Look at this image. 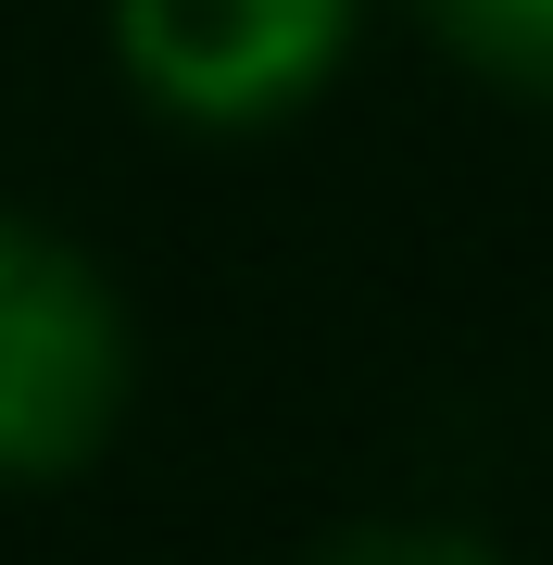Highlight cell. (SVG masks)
I'll return each mask as SVG.
<instances>
[{
    "mask_svg": "<svg viewBox=\"0 0 553 565\" xmlns=\"http://www.w3.org/2000/svg\"><path fill=\"white\" fill-rule=\"evenodd\" d=\"M139 415V302L76 226L0 202V490L88 478Z\"/></svg>",
    "mask_w": 553,
    "mask_h": 565,
    "instance_id": "obj_1",
    "label": "cell"
},
{
    "mask_svg": "<svg viewBox=\"0 0 553 565\" xmlns=\"http://www.w3.org/2000/svg\"><path fill=\"white\" fill-rule=\"evenodd\" d=\"M302 565H515V553L466 515H340Z\"/></svg>",
    "mask_w": 553,
    "mask_h": 565,
    "instance_id": "obj_4",
    "label": "cell"
},
{
    "mask_svg": "<svg viewBox=\"0 0 553 565\" xmlns=\"http://www.w3.org/2000/svg\"><path fill=\"white\" fill-rule=\"evenodd\" d=\"M365 51V0H102L114 88L177 139H277Z\"/></svg>",
    "mask_w": 553,
    "mask_h": 565,
    "instance_id": "obj_2",
    "label": "cell"
},
{
    "mask_svg": "<svg viewBox=\"0 0 553 565\" xmlns=\"http://www.w3.org/2000/svg\"><path fill=\"white\" fill-rule=\"evenodd\" d=\"M415 39L515 114H553V0H403Z\"/></svg>",
    "mask_w": 553,
    "mask_h": 565,
    "instance_id": "obj_3",
    "label": "cell"
}]
</instances>
